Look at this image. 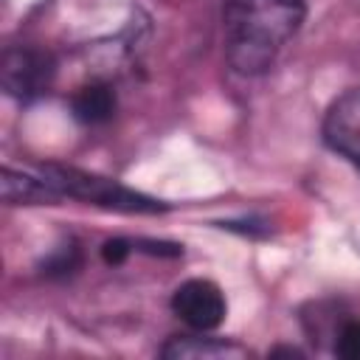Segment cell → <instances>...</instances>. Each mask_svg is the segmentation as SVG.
<instances>
[{"instance_id":"cell-1","label":"cell","mask_w":360,"mask_h":360,"mask_svg":"<svg viewBox=\"0 0 360 360\" xmlns=\"http://www.w3.org/2000/svg\"><path fill=\"white\" fill-rule=\"evenodd\" d=\"M304 0H225V56L242 76L264 73L304 22Z\"/></svg>"},{"instance_id":"cell-2","label":"cell","mask_w":360,"mask_h":360,"mask_svg":"<svg viewBox=\"0 0 360 360\" xmlns=\"http://www.w3.org/2000/svg\"><path fill=\"white\" fill-rule=\"evenodd\" d=\"M39 177L53 186L62 197H76V200H87L104 208H115V211H127V214H158L166 211V205L155 197H146L141 191H132L115 180L73 169V166H56V163H45L39 166Z\"/></svg>"},{"instance_id":"cell-3","label":"cell","mask_w":360,"mask_h":360,"mask_svg":"<svg viewBox=\"0 0 360 360\" xmlns=\"http://www.w3.org/2000/svg\"><path fill=\"white\" fill-rule=\"evenodd\" d=\"M3 90L17 101H34L48 93L53 82V59L37 48H8L0 62Z\"/></svg>"},{"instance_id":"cell-4","label":"cell","mask_w":360,"mask_h":360,"mask_svg":"<svg viewBox=\"0 0 360 360\" xmlns=\"http://www.w3.org/2000/svg\"><path fill=\"white\" fill-rule=\"evenodd\" d=\"M225 295L208 278L183 281L172 295V312L197 332H211L225 321Z\"/></svg>"},{"instance_id":"cell-5","label":"cell","mask_w":360,"mask_h":360,"mask_svg":"<svg viewBox=\"0 0 360 360\" xmlns=\"http://www.w3.org/2000/svg\"><path fill=\"white\" fill-rule=\"evenodd\" d=\"M323 141L360 169V87L346 90L332 101L323 118Z\"/></svg>"},{"instance_id":"cell-6","label":"cell","mask_w":360,"mask_h":360,"mask_svg":"<svg viewBox=\"0 0 360 360\" xmlns=\"http://www.w3.org/2000/svg\"><path fill=\"white\" fill-rule=\"evenodd\" d=\"M160 354L169 360H228V357H245L248 349L231 340H219V338L177 335L169 343H163Z\"/></svg>"},{"instance_id":"cell-7","label":"cell","mask_w":360,"mask_h":360,"mask_svg":"<svg viewBox=\"0 0 360 360\" xmlns=\"http://www.w3.org/2000/svg\"><path fill=\"white\" fill-rule=\"evenodd\" d=\"M0 186H3V200L8 205H42V202L48 205V202H56L62 197L39 174L34 177V174H25V172H14L8 166L3 169Z\"/></svg>"},{"instance_id":"cell-8","label":"cell","mask_w":360,"mask_h":360,"mask_svg":"<svg viewBox=\"0 0 360 360\" xmlns=\"http://www.w3.org/2000/svg\"><path fill=\"white\" fill-rule=\"evenodd\" d=\"M70 110L82 124H104L115 115V93L104 82H90L73 93Z\"/></svg>"},{"instance_id":"cell-9","label":"cell","mask_w":360,"mask_h":360,"mask_svg":"<svg viewBox=\"0 0 360 360\" xmlns=\"http://www.w3.org/2000/svg\"><path fill=\"white\" fill-rule=\"evenodd\" d=\"M45 273L48 276H68V273H73L76 267H79V250H76V245H62V248H56L48 259H45Z\"/></svg>"},{"instance_id":"cell-10","label":"cell","mask_w":360,"mask_h":360,"mask_svg":"<svg viewBox=\"0 0 360 360\" xmlns=\"http://www.w3.org/2000/svg\"><path fill=\"white\" fill-rule=\"evenodd\" d=\"M335 354L346 360H360V321H346L335 340Z\"/></svg>"},{"instance_id":"cell-11","label":"cell","mask_w":360,"mask_h":360,"mask_svg":"<svg viewBox=\"0 0 360 360\" xmlns=\"http://www.w3.org/2000/svg\"><path fill=\"white\" fill-rule=\"evenodd\" d=\"M132 248H135V242H127V239H107V242L101 245V259H104L107 264H121V262L129 256Z\"/></svg>"}]
</instances>
